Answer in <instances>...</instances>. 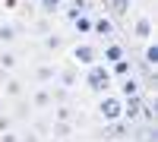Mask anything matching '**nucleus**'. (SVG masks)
<instances>
[{"label":"nucleus","instance_id":"nucleus-6","mask_svg":"<svg viewBox=\"0 0 158 142\" xmlns=\"http://www.w3.org/2000/svg\"><path fill=\"white\" fill-rule=\"evenodd\" d=\"M92 35H98V38H104V41H111V38L117 35V29H114V22H111L108 16H98V19H92Z\"/></svg>","mask_w":158,"mask_h":142},{"label":"nucleus","instance_id":"nucleus-12","mask_svg":"<svg viewBox=\"0 0 158 142\" xmlns=\"http://www.w3.org/2000/svg\"><path fill=\"white\" fill-rule=\"evenodd\" d=\"M139 79H136V76L133 73H130V76H123V79H120V98H127V95H139Z\"/></svg>","mask_w":158,"mask_h":142},{"label":"nucleus","instance_id":"nucleus-27","mask_svg":"<svg viewBox=\"0 0 158 142\" xmlns=\"http://www.w3.org/2000/svg\"><path fill=\"white\" fill-rule=\"evenodd\" d=\"M70 6H76L79 13H85L89 10V0H70Z\"/></svg>","mask_w":158,"mask_h":142},{"label":"nucleus","instance_id":"nucleus-24","mask_svg":"<svg viewBox=\"0 0 158 142\" xmlns=\"http://www.w3.org/2000/svg\"><path fill=\"white\" fill-rule=\"evenodd\" d=\"M19 142H41V136H38L35 130H29V133H22V136H19Z\"/></svg>","mask_w":158,"mask_h":142},{"label":"nucleus","instance_id":"nucleus-19","mask_svg":"<svg viewBox=\"0 0 158 142\" xmlns=\"http://www.w3.org/2000/svg\"><path fill=\"white\" fill-rule=\"evenodd\" d=\"M16 54H13V51H0V70H3V73H10L13 67H16Z\"/></svg>","mask_w":158,"mask_h":142},{"label":"nucleus","instance_id":"nucleus-20","mask_svg":"<svg viewBox=\"0 0 158 142\" xmlns=\"http://www.w3.org/2000/svg\"><path fill=\"white\" fill-rule=\"evenodd\" d=\"M3 95H6V98H19V95H22V82H19V79H6Z\"/></svg>","mask_w":158,"mask_h":142},{"label":"nucleus","instance_id":"nucleus-29","mask_svg":"<svg viewBox=\"0 0 158 142\" xmlns=\"http://www.w3.org/2000/svg\"><path fill=\"white\" fill-rule=\"evenodd\" d=\"M10 123H13V120H10V117H6V114H0V130H3V133H6V130H10Z\"/></svg>","mask_w":158,"mask_h":142},{"label":"nucleus","instance_id":"nucleus-23","mask_svg":"<svg viewBox=\"0 0 158 142\" xmlns=\"http://www.w3.org/2000/svg\"><path fill=\"white\" fill-rule=\"evenodd\" d=\"M111 6H114L117 16H127V13H130V0H111Z\"/></svg>","mask_w":158,"mask_h":142},{"label":"nucleus","instance_id":"nucleus-5","mask_svg":"<svg viewBox=\"0 0 158 142\" xmlns=\"http://www.w3.org/2000/svg\"><path fill=\"white\" fill-rule=\"evenodd\" d=\"M104 139H127L130 136V123L120 117V120H111V123H104V130H101Z\"/></svg>","mask_w":158,"mask_h":142},{"label":"nucleus","instance_id":"nucleus-26","mask_svg":"<svg viewBox=\"0 0 158 142\" xmlns=\"http://www.w3.org/2000/svg\"><path fill=\"white\" fill-rule=\"evenodd\" d=\"M35 133H51V123L48 120H35Z\"/></svg>","mask_w":158,"mask_h":142},{"label":"nucleus","instance_id":"nucleus-3","mask_svg":"<svg viewBox=\"0 0 158 142\" xmlns=\"http://www.w3.org/2000/svg\"><path fill=\"white\" fill-rule=\"evenodd\" d=\"M98 54L101 51L95 44H89V41H79L73 47V60H76V67H92V63H98Z\"/></svg>","mask_w":158,"mask_h":142},{"label":"nucleus","instance_id":"nucleus-28","mask_svg":"<svg viewBox=\"0 0 158 142\" xmlns=\"http://www.w3.org/2000/svg\"><path fill=\"white\" fill-rule=\"evenodd\" d=\"M0 142H19V133H3V136H0Z\"/></svg>","mask_w":158,"mask_h":142},{"label":"nucleus","instance_id":"nucleus-18","mask_svg":"<svg viewBox=\"0 0 158 142\" xmlns=\"http://www.w3.org/2000/svg\"><path fill=\"white\" fill-rule=\"evenodd\" d=\"M54 120H60V123H73V108H70V104H57V108H54Z\"/></svg>","mask_w":158,"mask_h":142},{"label":"nucleus","instance_id":"nucleus-32","mask_svg":"<svg viewBox=\"0 0 158 142\" xmlns=\"http://www.w3.org/2000/svg\"><path fill=\"white\" fill-rule=\"evenodd\" d=\"M48 142H67V139H54V136H51V139H48Z\"/></svg>","mask_w":158,"mask_h":142},{"label":"nucleus","instance_id":"nucleus-2","mask_svg":"<svg viewBox=\"0 0 158 142\" xmlns=\"http://www.w3.org/2000/svg\"><path fill=\"white\" fill-rule=\"evenodd\" d=\"M98 114H101V120H104V123L120 120V117H123V98H120V95H108V92H104L101 101H98Z\"/></svg>","mask_w":158,"mask_h":142},{"label":"nucleus","instance_id":"nucleus-30","mask_svg":"<svg viewBox=\"0 0 158 142\" xmlns=\"http://www.w3.org/2000/svg\"><path fill=\"white\" fill-rule=\"evenodd\" d=\"M16 3H19V0H3V6H6V10H13Z\"/></svg>","mask_w":158,"mask_h":142},{"label":"nucleus","instance_id":"nucleus-15","mask_svg":"<svg viewBox=\"0 0 158 142\" xmlns=\"http://www.w3.org/2000/svg\"><path fill=\"white\" fill-rule=\"evenodd\" d=\"M51 136H54V139H70V136H73V123L54 120V123H51Z\"/></svg>","mask_w":158,"mask_h":142},{"label":"nucleus","instance_id":"nucleus-14","mask_svg":"<svg viewBox=\"0 0 158 142\" xmlns=\"http://www.w3.org/2000/svg\"><path fill=\"white\" fill-rule=\"evenodd\" d=\"M73 29H76V35H92V16L89 13H79L73 19Z\"/></svg>","mask_w":158,"mask_h":142},{"label":"nucleus","instance_id":"nucleus-8","mask_svg":"<svg viewBox=\"0 0 158 142\" xmlns=\"http://www.w3.org/2000/svg\"><path fill=\"white\" fill-rule=\"evenodd\" d=\"M120 57H127V51H123V44H117V41H108V44H104V54H98V60H104L108 67L114 60H120Z\"/></svg>","mask_w":158,"mask_h":142},{"label":"nucleus","instance_id":"nucleus-9","mask_svg":"<svg viewBox=\"0 0 158 142\" xmlns=\"http://www.w3.org/2000/svg\"><path fill=\"white\" fill-rule=\"evenodd\" d=\"M111 76H117V79H123V76H130V73H133L136 67H133V60H130V57H120V60H114L111 63Z\"/></svg>","mask_w":158,"mask_h":142},{"label":"nucleus","instance_id":"nucleus-7","mask_svg":"<svg viewBox=\"0 0 158 142\" xmlns=\"http://www.w3.org/2000/svg\"><path fill=\"white\" fill-rule=\"evenodd\" d=\"M133 35L139 38V41H152V35H155L152 19H149V16H139V19L133 22Z\"/></svg>","mask_w":158,"mask_h":142},{"label":"nucleus","instance_id":"nucleus-11","mask_svg":"<svg viewBox=\"0 0 158 142\" xmlns=\"http://www.w3.org/2000/svg\"><path fill=\"white\" fill-rule=\"evenodd\" d=\"M22 35V25L19 22H6V25H0V44H13V41H16V38Z\"/></svg>","mask_w":158,"mask_h":142},{"label":"nucleus","instance_id":"nucleus-1","mask_svg":"<svg viewBox=\"0 0 158 142\" xmlns=\"http://www.w3.org/2000/svg\"><path fill=\"white\" fill-rule=\"evenodd\" d=\"M89 73H85V88L89 92H95V95H104L108 88L114 85V76H111V70H108V63H92V67H85Z\"/></svg>","mask_w":158,"mask_h":142},{"label":"nucleus","instance_id":"nucleus-21","mask_svg":"<svg viewBox=\"0 0 158 142\" xmlns=\"http://www.w3.org/2000/svg\"><path fill=\"white\" fill-rule=\"evenodd\" d=\"M57 76H60V85H63V88H73V85H76V70H73V67L60 70Z\"/></svg>","mask_w":158,"mask_h":142},{"label":"nucleus","instance_id":"nucleus-31","mask_svg":"<svg viewBox=\"0 0 158 142\" xmlns=\"http://www.w3.org/2000/svg\"><path fill=\"white\" fill-rule=\"evenodd\" d=\"M3 111H6V101H3V98H0V114H3Z\"/></svg>","mask_w":158,"mask_h":142},{"label":"nucleus","instance_id":"nucleus-16","mask_svg":"<svg viewBox=\"0 0 158 142\" xmlns=\"http://www.w3.org/2000/svg\"><path fill=\"white\" fill-rule=\"evenodd\" d=\"M63 3H67V0H38V10H41L44 16H54V13L63 10Z\"/></svg>","mask_w":158,"mask_h":142},{"label":"nucleus","instance_id":"nucleus-4","mask_svg":"<svg viewBox=\"0 0 158 142\" xmlns=\"http://www.w3.org/2000/svg\"><path fill=\"white\" fill-rule=\"evenodd\" d=\"M139 111H142V92L139 95H127L123 98V120L127 123H136L139 120Z\"/></svg>","mask_w":158,"mask_h":142},{"label":"nucleus","instance_id":"nucleus-22","mask_svg":"<svg viewBox=\"0 0 158 142\" xmlns=\"http://www.w3.org/2000/svg\"><path fill=\"white\" fill-rule=\"evenodd\" d=\"M51 104H70V88H57V92H51Z\"/></svg>","mask_w":158,"mask_h":142},{"label":"nucleus","instance_id":"nucleus-10","mask_svg":"<svg viewBox=\"0 0 158 142\" xmlns=\"http://www.w3.org/2000/svg\"><path fill=\"white\" fill-rule=\"evenodd\" d=\"M32 108H38V111H48V108H54V104H51V88H48V85L35 88V95H32Z\"/></svg>","mask_w":158,"mask_h":142},{"label":"nucleus","instance_id":"nucleus-17","mask_svg":"<svg viewBox=\"0 0 158 142\" xmlns=\"http://www.w3.org/2000/svg\"><path fill=\"white\" fill-rule=\"evenodd\" d=\"M142 63H146V67H152V70L158 67V44H152V41L146 44V54H142Z\"/></svg>","mask_w":158,"mask_h":142},{"label":"nucleus","instance_id":"nucleus-13","mask_svg":"<svg viewBox=\"0 0 158 142\" xmlns=\"http://www.w3.org/2000/svg\"><path fill=\"white\" fill-rule=\"evenodd\" d=\"M54 76H57V67H51V63H41V67L35 70V79H38V85L54 82Z\"/></svg>","mask_w":158,"mask_h":142},{"label":"nucleus","instance_id":"nucleus-25","mask_svg":"<svg viewBox=\"0 0 158 142\" xmlns=\"http://www.w3.org/2000/svg\"><path fill=\"white\" fill-rule=\"evenodd\" d=\"M44 47L57 51V47H60V38H57V35H48V38H44Z\"/></svg>","mask_w":158,"mask_h":142}]
</instances>
